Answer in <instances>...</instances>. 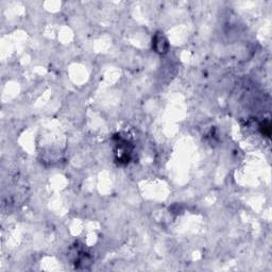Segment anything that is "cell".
Wrapping results in <instances>:
<instances>
[{
  "label": "cell",
  "mask_w": 272,
  "mask_h": 272,
  "mask_svg": "<svg viewBox=\"0 0 272 272\" xmlns=\"http://www.w3.org/2000/svg\"><path fill=\"white\" fill-rule=\"evenodd\" d=\"M114 160L118 166H125L131 162L134 151V145L122 134H115L112 137Z\"/></svg>",
  "instance_id": "1"
},
{
  "label": "cell",
  "mask_w": 272,
  "mask_h": 272,
  "mask_svg": "<svg viewBox=\"0 0 272 272\" xmlns=\"http://www.w3.org/2000/svg\"><path fill=\"white\" fill-rule=\"evenodd\" d=\"M152 49L161 55L166 54L169 50V43L163 32H156L152 39Z\"/></svg>",
  "instance_id": "2"
},
{
  "label": "cell",
  "mask_w": 272,
  "mask_h": 272,
  "mask_svg": "<svg viewBox=\"0 0 272 272\" xmlns=\"http://www.w3.org/2000/svg\"><path fill=\"white\" fill-rule=\"evenodd\" d=\"M74 265L77 269H87L93 263L92 256L84 250H77L74 254Z\"/></svg>",
  "instance_id": "3"
},
{
  "label": "cell",
  "mask_w": 272,
  "mask_h": 272,
  "mask_svg": "<svg viewBox=\"0 0 272 272\" xmlns=\"http://www.w3.org/2000/svg\"><path fill=\"white\" fill-rule=\"evenodd\" d=\"M259 129H261L263 135L267 136V137L270 136V133H271V125H270V123L268 122V120H266V122L262 123L261 126H259Z\"/></svg>",
  "instance_id": "4"
}]
</instances>
